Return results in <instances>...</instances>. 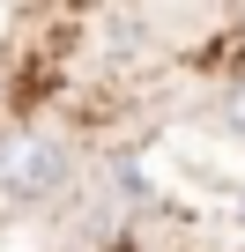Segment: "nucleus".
Wrapping results in <instances>:
<instances>
[{
	"label": "nucleus",
	"mask_w": 245,
	"mask_h": 252,
	"mask_svg": "<svg viewBox=\"0 0 245 252\" xmlns=\"http://www.w3.org/2000/svg\"><path fill=\"white\" fill-rule=\"evenodd\" d=\"M74 186V149L45 126H15L0 134V193L8 200H60Z\"/></svg>",
	"instance_id": "1"
},
{
	"label": "nucleus",
	"mask_w": 245,
	"mask_h": 252,
	"mask_svg": "<svg viewBox=\"0 0 245 252\" xmlns=\"http://www.w3.org/2000/svg\"><path fill=\"white\" fill-rule=\"evenodd\" d=\"M223 126H230V134H245V82L223 89Z\"/></svg>",
	"instance_id": "2"
}]
</instances>
